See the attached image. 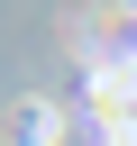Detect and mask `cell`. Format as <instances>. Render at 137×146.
Returning a JSON list of instances; mask_svg holds the SVG:
<instances>
[{
    "label": "cell",
    "instance_id": "6da1fadb",
    "mask_svg": "<svg viewBox=\"0 0 137 146\" xmlns=\"http://www.w3.org/2000/svg\"><path fill=\"white\" fill-rule=\"evenodd\" d=\"M18 146H55V110L27 100V110H18Z\"/></svg>",
    "mask_w": 137,
    "mask_h": 146
}]
</instances>
